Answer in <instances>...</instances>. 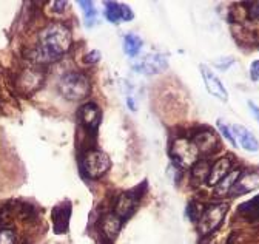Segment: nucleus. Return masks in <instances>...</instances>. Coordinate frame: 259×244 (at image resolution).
I'll use <instances>...</instances> for the list:
<instances>
[{
    "label": "nucleus",
    "instance_id": "1",
    "mask_svg": "<svg viewBox=\"0 0 259 244\" xmlns=\"http://www.w3.org/2000/svg\"><path fill=\"white\" fill-rule=\"evenodd\" d=\"M71 31L63 23L54 22L47 25L39 34V48L47 56L48 62L59 59L71 48Z\"/></svg>",
    "mask_w": 259,
    "mask_h": 244
},
{
    "label": "nucleus",
    "instance_id": "2",
    "mask_svg": "<svg viewBox=\"0 0 259 244\" xmlns=\"http://www.w3.org/2000/svg\"><path fill=\"white\" fill-rule=\"evenodd\" d=\"M57 90L60 96L67 101H82L90 96L91 84L90 79L82 73H67L60 77Z\"/></svg>",
    "mask_w": 259,
    "mask_h": 244
},
{
    "label": "nucleus",
    "instance_id": "3",
    "mask_svg": "<svg viewBox=\"0 0 259 244\" xmlns=\"http://www.w3.org/2000/svg\"><path fill=\"white\" fill-rule=\"evenodd\" d=\"M170 156H171V161L176 167L185 170V169H191L194 164L198 162L199 151L191 139L178 138L171 142Z\"/></svg>",
    "mask_w": 259,
    "mask_h": 244
},
{
    "label": "nucleus",
    "instance_id": "4",
    "mask_svg": "<svg viewBox=\"0 0 259 244\" xmlns=\"http://www.w3.org/2000/svg\"><path fill=\"white\" fill-rule=\"evenodd\" d=\"M227 212H229V204L219 202V204H210L202 209L199 220H198V229L202 236L211 235L224 221Z\"/></svg>",
    "mask_w": 259,
    "mask_h": 244
},
{
    "label": "nucleus",
    "instance_id": "5",
    "mask_svg": "<svg viewBox=\"0 0 259 244\" xmlns=\"http://www.w3.org/2000/svg\"><path fill=\"white\" fill-rule=\"evenodd\" d=\"M80 164H82L83 175L90 179H97L104 176L111 167V161L108 155L101 150H93V148L85 151Z\"/></svg>",
    "mask_w": 259,
    "mask_h": 244
},
{
    "label": "nucleus",
    "instance_id": "6",
    "mask_svg": "<svg viewBox=\"0 0 259 244\" xmlns=\"http://www.w3.org/2000/svg\"><path fill=\"white\" fill-rule=\"evenodd\" d=\"M133 68L138 73L153 76V74H159L162 71H165L168 68V60H167V56L159 54V53L147 54L144 57L133 60Z\"/></svg>",
    "mask_w": 259,
    "mask_h": 244
},
{
    "label": "nucleus",
    "instance_id": "7",
    "mask_svg": "<svg viewBox=\"0 0 259 244\" xmlns=\"http://www.w3.org/2000/svg\"><path fill=\"white\" fill-rule=\"evenodd\" d=\"M17 90L25 96L34 93L36 90H39L44 84V73L34 68H25L20 71L17 77Z\"/></svg>",
    "mask_w": 259,
    "mask_h": 244
},
{
    "label": "nucleus",
    "instance_id": "8",
    "mask_svg": "<svg viewBox=\"0 0 259 244\" xmlns=\"http://www.w3.org/2000/svg\"><path fill=\"white\" fill-rule=\"evenodd\" d=\"M101 117H102V113H101L99 105L96 102H88V104L82 105L79 110L80 124H82L83 130L91 135L97 132V127L101 124Z\"/></svg>",
    "mask_w": 259,
    "mask_h": 244
},
{
    "label": "nucleus",
    "instance_id": "9",
    "mask_svg": "<svg viewBox=\"0 0 259 244\" xmlns=\"http://www.w3.org/2000/svg\"><path fill=\"white\" fill-rule=\"evenodd\" d=\"M70 217H71V202L68 199H65L54 206L51 212V218H53V227L54 233L62 235L68 230L70 227Z\"/></svg>",
    "mask_w": 259,
    "mask_h": 244
},
{
    "label": "nucleus",
    "instance_id": "10",
    "mask_svg": "<svg viewBox=\"0 0 259 244\" xmlns=\"http://www.w3.org/2000/svg\"><path fill=\"white\" fill-rule=\"evenodd\" d=\"M201 68V74H202V79H204V84H205V88L208 90V93L218 99H221L222 102H227L229 101V93H227L225 87L222 85L221 79L207 67V65H199Z\"/></svg>",
    "mask_w": 259,
    "mask_h": 244
},
{
    "label": "nucleus",
    "instance_id": "11",
    "mask_svg": "<svg viewBox=\"0 0 259 244\" xmlns=\"http://www.w3.org/2000/svg\"><path fill=\"white\" fill-rule=\"evenodd\" d=\"M191 141L196 145L199 153H204V155H211L219 148V138L211 130H201L198 133H194Z\"/></svg>",
    "mask_w": 259,
    "mask_h": 244
},
{
    "label": "nucleus",
    "instance_id": "12",
    "mask_svg": "<svg viewBox=\"0 0 259 244\" xmlns=\"http://www.w3.org/2000/svg\"><path fill=\"white\" fill-rule=\"evenodd\" d=\"M259 189V170H245L239 175L236 184L230 190L233 195H244Z\"/></svg>",
    "mask_w": 259,
    "mask_h": 244
},
{
    "label": "nucleus",
    "instance_id": "13",
    "mask_svg": "<svg viewBox=\"0 0 259 244\" xmlns=\"http://www.w3.org/2000/svg\"><path fill=\"white\" fill-rule=\"evenodd\" d=\"M105 17L111 23H119V22H130L133 20L135 14L132 8H128L123 4L117 2H105Z\"/></svg>",
    "mask_w": 259,
    "mask_h": 244
},
{
    "label": "nucleus",
    "instance_id": "14",
    "mask_svg": "<svg viewBox=\"0 0 259 244\" xmlns=\"http://www.w3.org/2000/svg\"><path fill=\"white\" fill-rule=\"evenodd\" d=\"M136 204H138V198L135 196V193L125 192L117 198L116 206H114V213L120 220H126L136 209Z\"/></svg>",
    "mask_w": 259,
    "mask_h": 244
},
{
    "label": "nucleus",
    "instance_id": "15",
    "mask_svg": "<svg viewBox=\"0 0 259 244\" xmlns=\"http://www.w3.org/2000/svg\"><path fill=\"white\" fill-rule=\"evenodd\" d=\"M232 170V159L229 156H222L219 158L211 167H210V175H208V179L207 182L210 186H216L219 182L230 173Z\"/></svg>",
    "mask_w": 259,
    "mask_h": 244
},
{
    "label": "nucleus",
    "instance_id": "16",
    "mask_svg": "<svg viewBox=\"0 0 259 244\" xmlns=\"http://www.w3.org/2000/svg\"><path fill=\"white\" fill-rule=\"evenodd\" d=\"M232 132H233L235 139H238V142L241 144V147L244 150L251 151V153H253V151L259 150V142H257V139L254 138V135L248 129H245L244 126L235 124L232 127Z\"/></svg>",
    "mask_w": 259,
    "mask_h": 244
},
{
    "label": "nucleus",
    "instance_id": "17",
    "mask_svg": "<svg viewBox=\"0 0 259 244\" xmlns=\"http://www.w3.org/2000/svg\"><path fill=\"white\" fill-rule=\"evenodd\" d=\"M120 226H122V220L116 215V213H108V215H105L101 220V230L108 241L116 239V236L119 235Z\"/></svg>",
    "mask_w": 259,
    "mask_h": 244
},
{
    "label": "nucleus",
    "instance_id": "18",
    "mask_svg": "<svg viewBox=\"0 0 259 244\" xmlns=\"http://www.w3.org/2000/svg\"><path fill=\"white\" fill-rule=\"evenodd\" d=\"M241 173H242L241 169H238V170H230V173L227 175V176L219 182V184L214 186V193L219 195V196L230 193V190H232L233 186L236 184V181H238V178H239Z\"/></svg>",
    "mask_w": 259,
    "mask_h": 244
},
{
    "label": "nucleus",
    "instance_id": "19",
    "mask_svg": "<svg viewBox=\"0 0 259 244\" xmlns=\"http://www.w3.org/2000/svg\"><path fill=\"white\" fill-rule=\"evenodd\" d=\"M239 213L247 221H259V195L239 206Z\"/></svg>",
    "mask_w": 259,
    "mask_h": 244
},
{
    "label": "nucleus",
    "instance_id": "20",
    "mask_svg": "<svg viewBox=\"0 0 259 244\" xmlns=\"http://www.w3.org/2000/svg\"><path fill=\"white\" fill-rule=\"evenodd\" d=\"M142 48V39L133 33H128L123 36V51L130 57H136Z\"/></svg>",
    "mask_w": 259,
    "mask_h": 244
},
{
    "label": "nucleus",
    "instance_id": "21",
    "mask_svg": "<svg viewBox=\"0 0 259 244\" xmlns=\"http://www.w3.org/2000/svg\"><path fill=\"white\" fill-rule=\"evenodd\" d=\"M210 175V166L207 161H198L191 167V179L194 181V184H202L204 181L208 179Z\"/></svg>",
    "mask_w": 259,
    "mask_h": 244
},
{
    "label": "nucleus",
    "instance_id": "22",
    "mask_svg": "<svg viewBox=\"0 0 259 244\" xmlns=\"http://www.w3.org/2000/svg\"><path fill=\"white\" fill-rule=\"evenodd\" d=\"M79 7L82 8L83 14H85V20H87V26H91L97 17V13L94 10V5L93 2H87V0H80L79 2Z\"/></svg>",
    "mask_w": 259,
    "mask_h": 244
},
{
    "label": "nucleus",
    "instance_id": "23",
    "mask_svg": "<svg viewBox=\"0 0 259 244\" xmlns=\"http://www.w3.org/2000/svg\"><path fill=\"white\" fill-rule=\"evenodd\" d=\"M218 129H219V132L222 133V136L229 141L233 147H238V142H236V139H235V136H233V132H232V129L229 127V126H225L222 120H218Z\"/></svg>",
    "mask_w": 259,
    "mask_h": 244
},
{
    "label": "nucleus",
    "instance_id": "24",
    "mask_svg": "<svg viewBox=\"0 0 259 244\" xmlns=\"http://www.w3.org/2000/svg\"><path fill=\"white\" fill-rule=\"evenodd\" d=\"M16 233L11 229H0V244H16Z\"/></svg>",
    "mask_w": 259,
    "mask_h": 244
},
{
    "label": "nucleus",
    "instance_id": "25",
    "mask_svg": "<svg viewBox=\"0 0 259 244\" xmlns=\"http://www.w3.org/2000/svg\"><path fill=\"white\" fill-rule=\"evenodd\" d=\"M99 60H101V51H97V50H93L83 56L85 64H96V62H99Z\"/></svg>",
    "mask_w": 259,
    "mask_h": 244
},
{
    "label": "nucleus",
    "instance_id": "26",
    "mask_svg": "<svg viewBox=\"0 0 259 244\" xmlns=\"http://www.w3.org/2000/svg\"><path fill=\"white\" fill-rule=\"evenodd\" d=\"M250 79L253 82H257L259 80V59L257 60H253L250 64Z\"/></svg>",
    "mask_w": 259,
    "mask_h": 244
},
{
    "label": "nucleus",
    "instance_id": "27",
    "mask_svg": "<svg viewBox=\"0 0 259 244\" xmlns=\"http://www.w3.org/2000/svg\"><path fill=\"white\" fill-rule=\"evenodd\" d=\"M247 10H248V17L251 20H259V2L250 4V8Z\"/></svg>",
    "mask_w": 259,
    "mask_h": 244
},
{
    "label": "nucleus",
    "instance_id": "28",
    "mask_svg": "<svg viewBox=\"0 0 259 244\" xmlns=\"http://www.w3.org/2000/svg\"><path fill=\"white\" fill-rule=\"evenodd\" d=\"M51 10H53V13H56V14H60V13H63L65 11V8H67V2H60V0H57V2H53L51 4Z\"/></svg>",
    "mask_w": 259,
    "mask_h": 244
},
{
    "label": "nucleus",
    "instance_id": "29",
    "mask_svg": "<svg viewBox=\"0 0 259 244\" xmlns=\"http://www.w3.org/2000/svg\"><path fill=\"white\" fill-rule=\"evenodd\" d=\"M248 107H250L251 113L254 114V117H256V119H257V122H259V110H257L256 104H254V102H251V101H248Z\"/></svg>",
    "mask_w": 259,
    "mask_h": 244
}]
</instances>
